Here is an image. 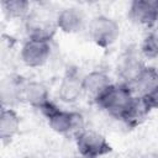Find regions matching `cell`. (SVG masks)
Returning a JSON list of instances; mask_svg holds the SVG:
<instances>
[{"instance_id":"obj_1","label":"cell","mask_w":158,"mask_h":158,"mask_svg":"<svg viewBox=\"0 0 158 158\" xmlns=\"http://www.w3.org/2000/svg\"><path fill=\"white\" fill-rule=\"evenodd\" d=\"M133 93L125 83L111 84L100 96L95 99V102L104 111L116 118H122L133 101Z\"/></svg>"},{"instance_id":"obj_2","label":"cell","mask_w":158,"mask_h":158,"mask_svg":"<svg viewBox=\"0 0 158 158\" xmlns=\"http://www.w3.org/2000/svg\"><path fill=\"white\" fill-rule=\"evenodd\" d=\"M41 111L46 115L51 128L57 133L77 137L84 130V117L79 112L59 110L52 101Z\"/></svg>"},{"instance_id":"obj_3","label":"cell","mask_w":158,"mask_h":158,"mask_svg":"<svg viewBox=\"0 0 158 158\" xmlns=\"http://www.w3.org/2000/svg\"><path fill=\"white\" fill-rule=\"evenodd\" d=\"M118 35V23L106 15H98L93 17L89 23V36L93 42L99 47H110L116 42Z\"/></svg>"},{"instance_id":"obj_4","label":"cell","mask_w":158,"mask_h":158,"mask_svg":"<svg viewBox=\"0 0 158 158\" xmlns=\"http://www.w3.org/2000/svg\"><path fill=\"white\" fill-rule=\"evenodd\" d=\"M75 143L80 156L84 158H99L111 151L106 138L94 130L84 128L75 137Z\"/></svg>"},{"instance_id":"obj_5","label":"cell","mask_w":158,"mask_h":158,"mask_svg":"<svg viewBox=\"0 0 158 158\" xmlns=\"http://www.w3.org/2000/svg\"><path fill=\"white\" fill-rule=\"evenodd\" d=\"M49 56H51L49 42L28 38L21 48V59L27 67L31 68L44 65L49 59Z\"/></svg>"},{"instance_id":"obj_6","label":"cell","mask_w":158,"mask_h":158,"mask_svg":"<svg viewBox=\"0 0 158 158\" xmlns=\"http://www.w3.org/2000/svg\"><path fill=\"white\" fill-rule=\"evenodd\" d=\"M20 101L27 102L28 105L42 110L46 107L49 100V93L44 84L36 80H22L20 85Z\"/></svg>"},{"instance_id":"obj_7","label":"cell","mask_w":158,"mask_h":158,"mask_svg":"<svg viewBox=\"0 0 158 158\" xmlns=\"http://www.w3.org/2000/svg\"><path fill=\"white\" fill-rule=\"evenodd\" d=\"M130 19L142 26L152 27L158 22V11L154 5V0H133L128 9Z\"/></svg>"},{"instance_id":"obj_8","label":"cell","mask_w":158,"mask_h":158,"mask_svg":"<svg viewBox=\"0 0 158 158\" xmlns=\"http://www.w3.org/2000/svg\"><path fill=\"white\" fill-rule=\"evenodd\" d=\"M85 16L75 7H67L58 12L56 17L57 28L64 33H78L85 28Z\"/></svg>"},{"instance_id":"obj_9","label":"cell","mask_w":158,"mask_h":158,"mask_svg":"<svg viewBox=\"0 0 158 158\" xmlns=\"http://www.w3.org/2000/svg\"><path fill=\"white\" fill-rule=\"evenodd\" d=\"M26 30L30 40L49 42L57 30V25H56V21L51 22L47 19H42L40 16L30 14L27 16Z\"/></svg>"},{"instance_id":"obj_10","label":"cell","mask_w":158,"mask_h":158,"mask_svg":"<svg viewBox=\"0 0 158 158\" xmlns=\"http://www.w3.org/2000/svg\"><path fill=\"white\" fill-rule=\"evenodd\" d=\"M128 86L135 96L146 98L158 86V70L146 65Z\"/></svg>"},{"instance_id":"obj_11","label":"cell","mask_w":158,"mask_h":158,"mask_svg":"<svg viewBox=\"0 0 158 158\" xmlns=\"http://www.w3.org/2000/svg\"><path fill=\"white\" fill-rule=\"evenodd\" d=\"M84 94L90 95L94 100L100 96L112 83L110 77L101 70H93L81 78Z\"/></svg>"},{"instance_id":"obj_12","label":"cell","mask_w":158,"mask_h":158,"mask_svg":"<svg viewBox=\"0 0 158 158\" xmlns=\"http://www.w3.org/2000/svg\"><path fill=\"white\" fill-rule=\"evenodd\" d=\"M84 94L81 78L73 73H68L60 81L58 88V98L65 104H73Z\"/></svg>"},{"instance_id":"obj_13","label":"cell","mask_w":158,"mask_h":158,"mask_svg":"<svg viewBox=\"0 0 158 158\" xmlns=\"http://www.w3.org/2000/svg\"><path fill=\"white\" fill-rule=\"evenodd\" d=\"M20 116L12 107L2 106L0 114V138L4 142L11 141L20 128Z\"/></svg>"},{"instance_id":"obj_14","label":"cell","mask_w":158,"mask_h":158,"mask_svg":"<svg viewBox=\"0 0 158 158\" xmlns=\"http://www.w3.org/2000/svg\"><path fill=\"white\" fill-rule=\"evenodd\" d=\"M144 67L146 65L142 63V60L137 56H135L133 53H127L121 59L117 67V74L122 79V83L128 85Z\"/></svg>"},{"instance_id":"obj_15","label":"cell","mask_w":158,"mask_h":158,"mask_svg":"<svg viewBox=\"0 0 158 158\" xmlns=\"http://www.w3.org/2000/svg\"><path fill=\"white\" fill-rule=\"evenodd\" d=\"M149 110L151 109L148 107V105L143 98L135 96L132 104L130 105L128 110L125 112V115L122 116L121 120L125 121L127 125L135 126V125L139 123L146 117V115L149 112Z\"/></svg>"},{"instance_id":"obj_16","label":"cell","mask_w":158,"mask_h":158,"mask_svg":"<svg viewBox=\"0 0 158 158\" xmlns=\"http://www.w3.org/2000/svg\"><path fill=\"white\" fill-rule=\"evenodd\" d=\"M1 7L9 19H25L30 15V2L26 0H5Z\"/></svg>"},{"instance_id":"obj_17","label":"cell","mask_w":158,"mask_h":158,"mask_svg":"<svg viewBox=\"0 0 158 158\" xmlns=\"http://www.w3.org/2000/svg\"><path fill=\"white\" fill-rule=\"evenodd\" d=\"M142 52L148 58H158V26L152 27L142 43Z\"/></svg>"},{"instance_id":"obj_18","label":"cell","mask_w":158,"mask_h":158,"mask_svg":"<svg viewBox=\"0 0 158 158\" xmlns=\"http://www.w3.org/2000/svg\"><path fill=\"white\" fill-rule=\"evenodd\" d=\"M144 101L147 102L148 107L152 110V109H158V86L151 93L148 94L146 98H143Z\"/></svg>"}]
</instances>
